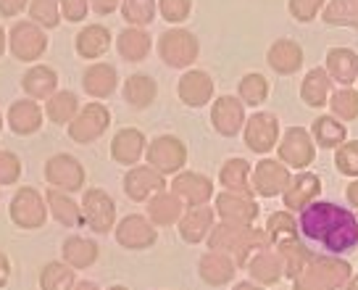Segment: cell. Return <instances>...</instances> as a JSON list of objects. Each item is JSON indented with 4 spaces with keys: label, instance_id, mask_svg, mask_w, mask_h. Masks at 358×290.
I'll return each instance as SVG.
<instances>
[{
    "label": "cell",
    "instance_id": "41",
    "mask_svg": "<svg viewBox=\"0 0 358 290\" xmlns=\"http://www.w3.org/2000/svg\"><path fill=\"white\" fill-rule=\"evenodd\" d=\"M332 111L343 119H353L358 116V92L353 90H343V92H335L332 95Z\"/></svg>",
    "mask_w": 358,
    "mask_h": 290
},
{
    "label": "cell",
    "instance_id": "57",
    "mask_svg": "<svg viewBox=\"0 0 358 290\" xmlns=\"http://www.w3.org/2000/svg\"><path fill=\"white\" fill-rule=\"evenodd\" d=\"M111 290H124V288H111Z\"/></svg>",
    "mask_w": 358,
    "mask_h": 290
},
{
    "label": "cell",
    "instance_id": "10",
    "mask_svg": "<svg viewBox=\"0 0 358 290\" xmlns=\"http://www.w3.org/2000/svg\"><path fill=\"white\" fill-rule=\"evenodd\" d=\"M216 206H219L224 219H232V224H237V227H248L258 214L256 203L248 193H232V195L224 193V195H219Z\"/></svg>",
    "mask_w": 358,
    "mask_h": 290
},
{
    "label": "cell",
    "instance_id": "33",
    "mask_svg": "<svg viewBox=\"0 0 358 290\" xmlns=\"http://www.w3.org/2000/svg\"><path fill=\"white\" fill-rule=\"evenodd\" d=\"M45 113L56 124L69 122L77 113V98H74V92H56L50 101L45 103Z\"/></svg>",
    "mask_w": 358,
    "mask_h": 290
},
{
    "label": "cell",
    "instance_id": "28",
    "mask_svg": "<svg viewBox=\"0 0 358 290\" xmlns=\"http://www.w3.org/2000/svg\"><path fill=\"white\" fill-rule=\"evenodd\" d=\"M56 88V71L48 67L32 69L27 77H24V90L32 95V98H48Z\"/></svg>",
    "mask_w": 358,
    "mask_h": 290
},
{
    "label": "cell",
    "instance_id": "47",
    "mask_svg": "<svg viewBox=\"0 0 358 290\" xmlns=\"http://www.w3.org/2000/svg\"><path fill=\"white\" fill-rule=\"evenodd\" d=\"M190 3H185V0H166V3H161V11H164V19L166 22H182L187 13H190Z\"/></svg>",
    "mask_w": 358,
    "mask_h": 290
},
{
    "label": "cell",
    "instance_id": "55",
    "mask_svg": "<svg viewBox=\"0 0 358 290\" xmlns=\"http://www.w3.org/2000/svg\"><path fill=\"white\" fill-rule=\"evenodd\" d=\"M74 290H95V285H92V282H79Z\"/></svg>",
    "mask_w": 358,
    "mask_h": 290
},
{
    "label": "cell",
    "instance_id": "29",
    "mask_svg": "<svg viewBox=\"0 0 358 290\" xmlns=\"http://www.w3.org/2000/svg\"><path fill=\"white\" fill-rule=\"evenodd\" d=\"M124 98L132 103V106H148V103L156 98V82L150 77H143V74L127 79V85H124Z\"/></svg>",
    "mask_w": 358,
    "mask_h": 290
},
{
    "label": "cell",
    "instance_id": "15",
    "mask_svg": "<svg viewBox=\"0 0 358 290\" xmlns=\"http://www.w3.org/2000/svg\"><path fill=\"white\" fill-rule=\"evenodd\" d=\"M213 92V82L203 71H190L179 79V95L187 106H203L208 103Z\"/></svg>",
    "mask_w": 358,
    "mask_h": 290
},
{
    "label": "cell",
    "instance_id": "22",
    "mask_svg": "<svg viewBox=\"0 0 358 290\" xmlns=\"http://www.w3.org/2000/svg\"><path fill=\"white\" fill-rule=\"evenodd\" d=\"M174 193L190 201V206H201L211 195V182L203 179L201 174H182L174 179Z\"/></svg>",
    "mask_w": 358,
    "mask_h": 290
},
{
    "label": "cell",
    "instance_id": "3",
    "mask_svg": "<svg viewBox=\"0 0 358 290\" xmlns=\"http://www.w3.org/2000/svg\"><path fill=\"white\" fill-rule=\"evenodd\" d=\"M108 122H111V113L106 111L103 106H98V103H90V106H85V111H79V116L71 122L69 134L77 143H90L108 127Z\"/></svg>",
    "mask_w": 358,
    "mask_h": 290
},
{
    "label": "cell",
    "instance_id": "35",
    "mask_svg": "<svg viewBox=\"0 0 358 290\" xmlns=\"http://www.w3.org/2000/svg\"><path fill=\"white\" fill-rule=\"evenodd\" d=\"M313 134H316V143L319 145L335 148L337 143L345 140V127L337 124L335 119H329V116H322V119H316V124H313Z\"/></svg>",
    "mask_w": 358,
    "mask_h": 290
},
{
    "label": "cell",
    "instance_id": "18",
    "mask_svg": "<svg viewBox=\"0 0 358 290\" xmlns=\"http://www.w3.org/2000/svg\"><path fill=\"white\" fill-rule=\"evenodd\" d=\"M156 190H164V177L153 169L137 167L127 174V193L134 201H143L148 198V193H156Z\"/></svg>",
    "mask_w": 358,
    "mask_h": 290
},
{
    "label": "cell",
    "instance_id": "26",
    "mask_svg": "<svg viewBox=\"0 0 358 290\" xmlns=\"http://www.w3.org/2000/svg\"><path fill=\"white\" fill-rule=\"evenodd\" d=\"M201 272L211 285H222V282H227L235 275V267H232V261L224 256L222 251H213V254H208L201 261Z\"/></svg>",
    "mask_w": 358,
    "mask_h": 290
},
{
    "label": "cell",
    "instance_id": "56",
    "mask_svg": "<svg viewBox=\"0 0 358 290\" xmlns=\"http://www.w3.org/2000/svg\"><path fill=\"white\" fill-rule=\"evenodd\" d=\"M348 290H358V277L353 279V282H350V285H348Z\"/></svg>",
    "mask_w": 358,
    "mask_h": 290
},
{
    "label": "cell",
    "instance_id": "54",
    "mask_svg": "<svg viewBox=\"0 0 358 290\" xmlns=\"http://www.w3.org/2000/svg\"><path fill=\"white\" fill-rule=\"evenodd\" d=\"M235 290H261V288H256V285H250V282H240Z\"/></svg>",
    "mask_w": 358,
    "mask_h": 290
},
{
    "label": "cell",
    "instance_id": "1",
    "mask_svg": "<svg viewBox=\"0 0 358 290\" xmlns=\"http://www.w3.org/2000/svg\"><path fill=\"white\" fill-rule=\"evenodd\" d=\"M298 224L308 240L319 243L329 254H348L358 246V216L335 203H308Z\"/></svg>",
    "mask_w": 358,
    "mask_h": 290
},
{
    "label": "cell",
    "instance_id": "49",
    "mask_svg": "<svg viewBox=\"0 0 358 290\" xmlns=\"http://www.w3.org/2000/svg\"><path fill=\"white\" fill-rule=\"evenodd\" d=\"M319 8H322L319 3H290V11L295 13L301 22H308V19H313Z\"/></svg>",
    "mask_w": 358,
    "mask_h": 290
},
{
    "label": "cell",
    "instance_id": "30",
    "mask_svg": "<svg viewBox=\"0 0 358 290\" xmlns=\"http://www.w3.org/2000/svg\"><path fill=\"white\" fill-rule=\"evenodd\" d=\"M95 256H98V251H95V246L90 243V240H82V237H71V240H66L64 243V258H66L71 267H90L92 261H95Z\"/></svg>",
    "mask_w": 358,
    "mask_h": 290
},
{
    "label": "cell",
    "instance_id": "25",
    "mask_svg": "<svg viewBox=\"0 0 358 290\" xmlns=\"http://www.w3.org/2000/svg\"><path fill=\"white\" fill-rule=\"evenodd\" d=\"M85 90H87L90 95H95V98H103V95H108L113 88H116V71L111 67H98L87 69V74H85Z\"/></svg>",
    "mask_w": 358,
    "mask_h": 290
},
{
    "label": "cell",
    "instance_id": "44",
    "mask_svg": "<svg viewBox=\"0 0 358 290\" xmlns=\"http://www.w3.org/2000/svg\"><path fill=\"white\" fill-rule=\"evenodd\" d=\"M268 233H271L274 240H280V237L295 240V222H292L290 214H274V216L268 219Z\"/></svg>",
    "mask_w": 358,
    "mask_h": 290
},
{
    "label": "cell",
    "instance_id": "24",
    "mask_svg": "<svg viewBox=\"0 0 358 290\" xmlns=\"http://www.w3.org/2000/svg\"><path fill=\"white\" fill-rule=\"evenodd\" d=\"M301 61H303L301 48L295 43H287V40H282V43H277L268 50V64L277 69V71H282V74L295 71V69L301 67Z\"/></svg>",
    "mask_w": 358,
    "mask_h": 290
},
{
    "label": "cell",
    "instance_id": "12",
    "mask_svg": "<svg viewBox=\"0 0 358 290\" xmlns=\"http://www.w3.org/2000/svg\"><path fill=\"white\" fill-rule=\"evenodd\" d=\"M253 179H256L258 193L268 198V195H277V193H282V190L290 185V172L282 167V164H277V161H261L256 167Z\"/></svg>",
    "mask_w": 358,
    "mask_h": 290
},
{
    "label": "cell",
    "instance_id": "50",
    "mask_svg": "<svg viewBox=\"0 0 358 290\" xmlns=\"http://www.w3.org/2000/svg\"><path fill=\"white\" fill-rule=\"evenodd\" d=\"M61 8H64V13H66L69 22H79L85 13H87V3H74V0H64L61 3Z\"/></svg>",
    "mask_w": 358,
    "mask_h": 290
},
{
    "label": "cell",
    "instance_id": "2",
    "mask_svg": "<svg viewBox=\"0 0 358 290\" xmlns=\"http://www.w3.org/2000/svg\"><path fill=\"white\" fill-rule=\"evenodd\" d=\"M350 267L345 261L332 258H316L311 267L303 269L295 277V290H335L340 282H345Z\"/></svg>",
    "mask_w": 358,
    "mask_h": 290
},
{
    "label": "cell",
    "instance_id": "48",
    "mask_svg": "<svg viewBox=\"0 0 358 290\" xmlns=\"http://www.w3.org/2000/svg\"><path fill=\"white\" fill-rule=\"evenodd\" d=\"M0 167H3V174H0L3 185H11L13 179L19 177V172H22V164H19V158L13 156V153H8V151L0 156Z\"/></svg>",
    "mask_w": 358,
    "mask_h": 290
},
{
    "label": "cell",
    "instance_id": "36",
    "mask_svg": "<svg viewBox=\"0 0 358 290\" xmlns=\"http://www.w3.org/2000/svg\"><path fill=\"white\" fill-rule=\"evenodd\" d=\"M48 203L53 206V214H56L58 222L64 224H79L85 216L79 214V209L74 206V203L69 201V198H64L58 190H48Z\"/></svg>",
    "mask_w": 358,
    "mask_h": 290
},
{
    "label": "cell",
    "instance_id": "16",
    "mask_svg": "<svg viewBox=\"0 0 358 290\" xmlns=\"http://www.w3.org/2000/svg\"><path fill=\"white\" fill-rule=\"evenodd\" d=\"M8 122H11L13 132H19V134L37 132L40 124H43V111H40V106L34 101H19L11 106Z\"/></svg>",
    "mask_w": 358,
    "mask_h": 290
},
{
    "label": "cell",
    "instance_id": "40",
    "mask_svg": "<svg viewBox=\"0 0 358 290\" xmlns=\"http://www.w3.org/2000/svg\"><path fill=\"white\" fill-rule=\"evenodd\" d=\"M250 272H253V277H258L261 282H274V279H280V264H277V258L271 256V254H261V256L253 258Z\"/></svg>",
    "mask_w": 358,
    "mask_h": 290
},
{
    "label": "cell",
    "instance_id": "45",
    "mask_svg": "<svg viewBox=\"0 0 358 290\" xmlns=\"http://www.w3.org/2000/svg\"><path fill=\"white\" fill-rule=\"evenodd\" d=\"M337 167L343 174L356 177L358 174V143H348L337 151Z\"/></svg>",
    "mask_w": 358,
    "mask_h": 290
},
{
    "label": "cell",
    "instance_id": "43",
    "mask_svg": "<svg viewBox=\"0 0 358 290\" xmlns=\"http://www.w3.org/2000/svg\"><path fill=\"white\" fill-rule=\"evenodd\" d=\"M153 11L156 6L148 3V0H132V3H124V16L134 24H148L153 19Z\"/></svg>",
    "mask_w": 358,
    "mask_h": 290
},
{
    "label": "cell",
    "instance_id": "4",
    "mask_svg": "<svg viewBox=\"0 0 358 290\" xmlns=\"http://www.w3.org/2000/svg\"><path fill=\"white\" fill-rule=\"evenodd\" d=\"M161 56L169 67H187L198 56V43L190 32H166L161 37Z\"/></svg>",
    "mask_w": 358,
    "mask_h": 290
},
{
    "label": "cell",
    "instance_id": "39",
    "mask_svg": "<svg viewBox=\"0 0 358 290\" xmlns=\"http://www.w3.org/2000/svg\"><path fill=\"white\" fill-rule=\"evenodd\" d=\"M248 172H250L248 161H243V158H235V161H229V164L224 167L222 182L227 185V188H232V190H245Z\"/></svg>",
    "mask_w": 358,
    "mask_h": 290
},
{
    "label": "cell",
    "instance_id": "8",
    "mask_svg": "<svg viewBox=\"0 0 358 290\" xmlns=\"http://www.w3.org/2000/svg\"><path fill=\"white\" fill-rule=\"evenodd\" d=\"M113 201L101 193V190H90L87 195H85V209H82V216H85V222L95 230V233H106V230H111L113 224Z\"/></svg>",
    "mask_w": 358,
    "mask_h": 290
},
{
    "label": "cell",
    "instance_id": "34",
    "mask_svg": "<svg viewBox=\"0 0 358 290\" xmlns=\"http://www.w3.org/2000/svg\"><path fill=\"white\" fill-rule=\"evenodd\" d=\"M40 282H43V290H69L71 282H74V272H71L66 264L53 261V264H48V267L43 269Z\"/></svg>",
    "mask_w": 358,
    "mask_h": 290
},
{
    "label": "cell",
    "instance_id": "6",
    "mask_svg": "<svg viewBox=\"0 0 358 290\" xmlns=\"http://www.w3.org/2000/svg\"><path fill=\"white\" fill-rule=\"evenodd\" d=\"M45 48H48V37L34 24H16L11 29V50L16 58L34 61V58H40Z\"/></svg>",
    "mask_w": 358,
    "mask_h": 290
},
{
    "label": "cell",
    "instance_id": "5",
    "mask_svg": "<svg viewBox=\"0 0 358 290\" xmlns=\"http://www.w3.org/2000/svg\"><path fill=\"white\" fill-rule=\"evenodd\" d=\"M11 216H13V222L19 224V227H27V230L43 227V224H45L43 198H40L32 188H24L22 193H16V198H13Z\"/></svg>",
    "mask_w": 358,
    "mask_h": 290
},
{
    "label": "cell",
    "instance_id": "52",
    "mask_svg": "<svg viewBox=\"0 0 358 290\" xmlns=\"http://www.w3.org/2000/svg\"><path fill=\"white\" fill-rule=\"evenodd\" d=\"M92 8H95L98 13H108L116 8V3H92Z\"/></svg>",
    "mask_w": 358,
    "mask_h": 290
},
{
    "label": "cell",
    "instance_id": "20",
    "mask_svg": "<svg viewBox=\"0 0 358 290\" xmlns=\"http://www.w3.org/2000/svg\"><path fill=\"white\" fill-rule=\"evenodd\" d=\"M143 148H145V140H143V134L137 132V130H122L113 137L111 153L122 164H134L140 158V153H143Z\"/></svg>",
    "mask_w": 358,
    "mask_h": 290
},
{
    "label": "cell",
    "instance_id": "37",
    "mask_svg": "<svg viewBox=\"0 0 358 290\" xmlns=\"http://www.w3.org/2000/svg\"><path fill=\"white\" fill-rule=\"evenodd\" d=\"M179 212H182V206H179V201L174 195H158L156 201L150 203V219L158 224L174 222L179 216Z\"/></svg>",
    "mask_w": 358,
    "mask_h": 290
},
{
    "label": "cell",
    "instance_id": "23",
    "mask_svg": "<svg viewBox=\"0 0 358 290\" xmlns=\"http://www.w3.org/2000/svg\"><path fill=\"white\" fill-rule=\"evenodd\" d=\"M108 43H111V37H108V29H103V27H87L85 32L77 34V50L79 56L85 58H98L103 56L106 50H108Z\"/></svg>",
    "mask_w": 358,
    "mask_h": 290
},
{
    "label": "cell",
    "instance_id": "42",
    "mask_svg": "<svg viewBox=\"0 0 358 290\" xmlns=\"http://www.w3.org/2000/svg\"><path fill=\"white\" fill-rule=\"evenodd\" d=\"M266 82L264 77H258V74H250V77L243 79V85H240V95L245 98V103L250 106H256V103H264L266 98Z\"/></svg>",
    "mask_w": 358,
    "mask_h": 290
},
{
    "label": "cell",
    "instance_id": "27",
    "mask_svg": "<svg viewBox=\"0 0 358 290\" xmlns=\"http://www.w3.org/2000/svg\"><path fill=\"white\" fill-rule=\"evenodd\" d=\"M211 209H201V206H195L190 209V214L185 216V222H182V237L185 240H190V243H198L203 235L208 233V227H211Z\"/></svg>",
    "mask_w": 358,
    "mask_h": 290
},
{
    "label": "cell",
    "instance_id": "31",
    "mask_svg": "<svg viewBox=\"0 0 358 290\" xmlns=\"http://www.w3.org/2000/svg\"><path fill=\"white\" fill-rule=\"evenodd\" d=\"M148 50H150V37H148V34L137 32V29L122 32V37H119V53H122L124 58H129V61H143Z\"/></svg>",
    "mask_w": 358,
    "mask_h": 290
},
{
    "label": "cell",
    "instance_id": "53",
    "mask_svg": "<svg viewBox=\"0 0 358 290\" xmlns=\"http://www.w3.org/2000/svg\"><path fill=\"white\" fill-rule=\"evenodd\" d=\"M348 198H350V203H356L358 206V182H353V185L348 188Z\"/></svg>",
    "mask_w": 358,
    "mask_h": 290
},
{
    "label": "cell",
    "instance_id": "7",
    "mask_svg": "<svg viewBox=\"0 0 358 290\" xmlns=\"http://www.w3.org/2000/svg\"><path fill=\"white\" fill-rule=\"evenodd\" d=\"M45 177L50 185L64 190H79L85 182V172L79 167L77 158L71 156H53L45 167Z\"/></svg>",
    "mask_w": 358,
    "mask_h": 290
},
{
    "label": "cell",
    "instance_id": "51",
    "mask_svg": "<svg viewBox=\"0 0 358 290\" xmlns=\"http://www.w3.org/2000/svg\"><path fill=\"white\" fill-rule=\"evenodd\" d=\"M0 8H3V13H6V16H8V13L22 11V8H24V3H3V6H0Z\"/></svg>",
    "mask_w": 358,
    "mask_h": 290
},
{
    "label": "cell",
    "instance_id": "46",
    "mask_svg": "<svg viewBox=\"0 0 358 290\" xmlns=\"http://www.w3.org/2000/svg\"><path fill=\"white\" fill-rule=\"evenodd\" d=\"M29 16L34 22H40L43 27H56L58 24V6L56 3H32L29 6Z\"/></svg>",
    "mask_w": 358,
    "mask_h": 290
},
{
    "label": "cell",
    "instance_id": "32",
    "mask_svg": "<svg viewBox=\"0 0 358 290\" xmlns=\"http://www.w3.org/2000/svg\"><path fill=\"white\" fill-rule=\"evenodd\" d=\"M327 92H329V79L322 69H313L308 71V77L303 82V101L308 106H322L327 101Z\"/></svg>",
    "mask_w": 358,
    "mask_h": 290
},
{
    "label": "cell",
    "instance_id": "17",
    "mask_svg": "<svg viewBox=\"0 0 358 290\" xmlns=\"http://www.w3.org/2000/svg\"><path fill=\"white\" fill-rule=\"evenodd\" d=\"M327 69L337 82L350 85L358 77V56L353 50H345V48H332L329 56H327Z\"/></svg>",
    "mask_w": 358,
    "mask_h": 290
},
{
    "label": "cell",
    "instance_id": "9",
    "mask_svg": "<svg viewBox=\"0 0 358 290\" xmlns=\"http://www.w3.org/2000/svg\"><path fill=\"white\" fill-rule=\"evenodd\" d=\"M277 132H280V124L271 113H256L250 122H248L245 130V143L250 151H258V153H266L274 148L277 143Z\"/></svg>",
    "mask_w": 358,
    "mask_h": 290
},
{
    "label": "cell",
    "instance_id": "11",
    "mask_svg": "<svg viewBox=\"0 0 358 290\" xmlns=\"http://www.w3.org/2000/svg\"><path fill=\"white\" fill-rule=\"evenodd\" d=\"M148 161L158 172H177L185 161V148L174 137H158L156 143L148 148Z\"/></svg>",
    "mask_w": 358,
    "mask_h": 290
},
{
    "label": "cell",
    "instance_id": "21",
    "mask_svg": "<svg viewBox=\"0 0 358 290\" xmlns=\"http://www.w3.org/2000/svg\"><path fill=\"white\" fill-rule=\"evenodd\" d=\"M319 190H322V185H319V179L313 177V174H301V177L292 182V188L285 193V206H290V209H306L319 195Z\"/></svg>",
    "mask_w": 358,
    "mask_h": 290
},
{
    "label": "cell",
    "instance_id": "14",
    "mask_svg": "<svg viewBox=\"0 0 358 290\" xmlns=\"http://www.w3.org/2000/svg\"><path fill=\"white\" fill-rule=\"evenodd\" d=\"M119 243L127 248H145L156 240V230L143 219V216H127L119 230H116Z\"/></svg>",
    "mask_w": 358,
    "mask_h": 290
},
{
    "label": "cell",
    "instance_id": "38",
    "mask_svg": "<svg viewBox=\"0 0 358 290\" xmlns=\"http://www.w3.org/2000/svg\"><path fill=\"white\" fill-rule=\"evenodd\" d=\"M324 22L329 24H350L358 27V3H329L324 8Z\"/></svg>",
    "mask_w": 358,
    "mask_h": 290
},
{
    "label": "cell",
    "instance_id": "19",
    "mask_svg": "<svg viewBox=\"0 0 358 290\" xmlns=\"http://www.w3.org/2000/svg\"><path fill=\"white\" fill-rule=\"evenodd\" d=\"M243 124V106L235 98H219L213 106V127L222 134H235Z\"/></svg>",
    "mask_w": 358,
    "mask_h": 290
},
{
    "label": "cell",
    "instance_id": "13",
    "mask_svg": "<svg viewBox=\"0 0 358 290\" xmlns=\"http://www.w3.org/2000/svg\"><path fill=\"white\" fill-rule=\"evenodd\" d=\"M282 161H287L290 167H306L313 158V145L308 140L306 130H287L285 143L280 145Z\"/></svg>",
    "mask_w": 358,
    "mask_h": 290
}]
</instances>
